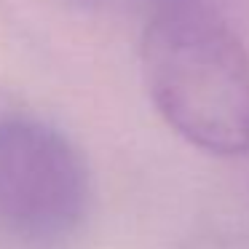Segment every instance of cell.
Here are the masks:
<instances>
[{
    "label": "cell",
    "mask_w": 249,
    "mask_h": 249,
    "mask_svg": "<svg viewBox=\"0 0 249 249\" xmlns=\"http://www.w3.org/2000/svg\"><path fill=\"white\" fill-rule=\"evenodd\" d=\"M142 78L161 118L212 156L249 150V51L217 14L169 6L147 24Z\"/></svg>",
    "instance_id": "1"
},
{
    "label": "cell",
    "mask_w": 249,
    "mask_h": 249,
    "mask_svg": "<svg viewBox=\"0 0 249 249\" xmlns=\"http://www.w3.org/2000/svg\"><path fill=\"white\" fill-rule=\"evenodd\" d=\"M91 209V174L75 142L24 110H0V233L24 247L65 244Z\"/></svg>",
    "instance_id": "2"
}]
</instances>
